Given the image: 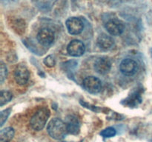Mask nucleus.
Returning a JSON list of instances; mask_svg holds the SVG:
<instances>
[{
	"instance_id": "1",
	"label": "nucleus",
	"mask_w": 152,
	"mask_h": 142,
	"mask_svg": "<svg viewBox=\"0 0 152 142\" xmlns=\"http://www.w3.org/2000/svg\"><path fill=\"white\" fill-rule=\"evenodd\" d=\"M47 131L49 135L56 140L63 139L68 133L65 122L57 118L50 120L48 124Z\"/></svg>"
},
{
	"instance_id": "2",
	"label": "nucleus",
	"mask_w": 152,
	"mask_h": 142,
	"mask_svg": "<svg viewBox=\"0 0 152 142\" xmlns=\"http://www.w3.org/2000/svg\"><path fill=\"white\" fill-rule=\"evenodd\" d=\"M50 116V111L46 108H42L39 109L32 116L30 121V125L33 130L36 131H40L42 130L47 123L48 119Z\"/></svg>"
},
{
	"instance_id": "3",
	"label": "nucleus",
	"mask_w": 152,
	"mask_h": 142,
	"mask_svg": "<svg viewBox=\"0 0 152 142\" xmlns=\"http://www.w3.org/2000/svg\"><path fill=\"white\" fill-rule=\"evenodd\" d=\"M83 87L88 93L96 94L102 90V81L95 76H88L83 80Z\"/></svg>"
},
{
	"instance_id": "4",
	"label": "nucleus",
	"mask_w": 152,
	"mask_h": 142,
	"mask_svg": "<svg viewBox=\"0 0 152 142\" xmlns=\"http://www.w3.org/2000/svg\"><path fill=\"white\" fill-rule=\"evenodd\" d=\"M37 38L39 44L47 47L53 44L55 39V34L54 32L50 28H44L39 31Z\"/></svg>"
},
{
	"instance_id": "5",
	"label": "nucleus",
	"mask_w": 152,
	"mask_h": 142,
	"mask_svg": "<svg viewBox=\"0 0 152 142\" xmlns=\"http://www.w3.org/2000/svg\"><path fill=\"white\" fill-rule=\"evenodd\" d=\"M105 28L111 35L120 36L124 31L125 24L120 19H112L105 23Z\"/></svg>"
},
{
	"instance_id": "6",
	"label": "nucleus",
	"mask_w": 152,
	"mask_h": 142,
	"mask_svg": "<svg viewBox=\"0 0 152 142\" xmlns=\"http://www.w3.org/2000/svg\"><path fill=\"white\" fill-rule=\"evenodd\" d=\"M67 29L71 35H78L83 32L84 29V24L81 19L77 17H71L67 19L66 22Z\"/></svg>"
},
{
	"instance_id": "7",
	"label": "nucleus",
	"mask_w": 152,
	"mask_h": 142,
	"mask_svg": "<svg viewBox=\"0 0 152 142\" xmlns=\"http://www.w3.org/2000/svg\"><path fill=\"white\" fill-rule=\"evenodd\" d=\"M29 70L26 65L20 64L16 67L14 71V78L16 83L19 85H24L29 80Z\"/></svg>"
},
{
	"instance_id": "8",
	"label": "nucleus",
	"mask_w": 152,
	"mask_h": 142,
	"mask_svg": "<svg viewBox=\"0 0 152 142\" xmlns=\"http://www.w3.org/2000/svg\"><path fill=\"white\" fill-rule=\"evenodd\" d=\"M120 70L123 75L131 76L137 72L138 64L133 59H126L120 63Z\"/></svg>"
},
{
	"instance_id": "9",
	"label": "nucleus",
	"mask_w": 152,
	"mask_h": 142,
	"mask_svg": "<svg viewBox=\"0 0 152 142\" xmlns=\"http://www.w3.org/2000/svg\"><path fill=\"white\" fill-rule=\"evenodd\" d=\"M85 50H86L85 44H83V41L77 39L72 40L67 47V51L68 54L74 57L83 56L85 53Z\"/></svg>"
},
{
	"instance_id": "10",
	"label": "nucleus",
	"mask_w": 152,
	"mask_h": 142,
	"mask_svg": "<svg viewBox=\"0 0 152 142\" xmlns=\"http://www.w3.org/2000/svg\"><path fill=\"white\" fill-rule=\"evenodd\" d=\"M111 68V62L108 57L102 56L94 62V69L99 74L105 75L110 71Z\"/></svg>"
},
{
	"instance_id": "11",
	"label": "nucleus",
	"mask_w": 152,
	"mask_h": 142,
	"mask_svg": "<svg viewBox=\"0 0 152 142\" xmlns=\"http://www.w3.org/2000/svg\"><path fill=\"white\" fill-rule=\"evenodd\" d=\"M65 124L67 126L68 133L72 135H77L80 133V125L78 119L74 115H68L66 118Z\"/></svg>"
},
{
	"instance_id": "12",
	"label": "nucleus",
	"mask_w": 152,
	"mask_h": 142,
	"mask_svg": "<svg viewBox=\"0 0 152 142\" xmlns=\"http://www.w3.org/2000/svg\"><path fill=\"white\" fill-rule=\"evenodd\" d=\"M97 45L102 50H109L114 45V40L110 36L105 33H102L98 36L96 40Z\"/></svg>"
},
{
	"instance_id": "13",
	"label": "nucleus",
	"mask_w": 152,
	"mask_h": 142,
	"mask_svg": "<svg viewBox=\"0 0 152 142\" xmlns=\"http://www.w3.org/2000/svg\"><path fill=\"white\" fill-rule=\"evenodd\" d=\"M14 136V130L12 127H6L0 132V142H10Z\"/></svg>"
},
{
	"instance_id": "14",
	"label": "nucleus",
	"mask_w": 152,
	"mask_h": 142,
	"mask_svg": "<svg viewBox=\"0 0 152 142\" xmlns=\"http://www.w3.org/2000/svg\"><path fill=\"white\" fill-rule=\"evenodd\" d=\"M13 95L10 92L7 90H2L1 92V97H0V106H2L4 104L8 103L11 100Z\"/></svg>"
},
{
	"instance_id": "15",
	"label": "nucleus",
	"mask_w": 152,
	"mask_h": 142,
	"mask_svg": "<svg viewBox=\"0 0 152 142\" xmlns=\"http://www.w3.org/2000/svg\"><path fill=\"white\" fill-rule=\"evenodd\" d=\"M117 134V131L113 127H107L105 130L101 131L100 135L104 138H111L114 137Z\"/></svg>"
},
{
	"instance_id": "16",
	"label": "nucleus",
	"mask_w": 152,
	"mask_h": 142,
	"mask_svg": "<svg viewBox=\"0 0 152 142\" xmlns=\"http://www.w3.org/2000/svg\"><path fill=\"white\" fill-rule=\"evenodd\" d=\"M44 64L48 67H53L56 64V59L53 55H49L44 59Z\"/></svg>"
},
{
	"instance_id": "17",
	"label": "nucleus",
	"mask_w": 152,
	"mask_h": 142,
	"mask_svg": "<svg viewBox=\"0 0 152 142\" xmlns=\"http://www.w3.org/2000/svg\"><path fill=\"white\" fill-rule=\"evenodd\" d=\"M10 111H11V109L8 108V109H6L1 112V117H0V120H1V121H0V126L1 127H2L3 124L6 121V120L7 119V118H8L9 115L10 113Z\"/></svg>"
},
{
	"instance_id": "18",
	"label": "nucleus",
	"mask_w": 152,
	"mask_h": 142,
	"mask_svg": "<svg viewBox=\"0 0 152 142\" xmlns=\"http://www.w3.org/2000/svg\"><path fill=\"white\" fill-rule=\"evenodd\" d=\"M7 67L4 65V63L1 62V67H0V81L1 83H3V81H4V79L7 77Z\"/></svg>"
},
{
	"instance_id": "19",
	"label": "nucleus",
	"mask_w": 152,
	"mask_h": 142,
	"mask_svg": "<svg viewBox=\"0 0 152 142\" xmlns=\"http://www.w3.org/2000/svg\"><path fill=\"white\" fill-rule=\"evenodd\" d=\"M151 56H152V49L151 50Z\"/></svg>"
},
{
	"instance_id": "20",
	"label": "nucleus",
	"mask_w": 152,
	"mask_h": 142,
	"mask_svg": "<svg viewBox=\"0 0 152 142\" xmlns=\"http://www.w3.org/2000/svg\"><path fill=\"white\" fill-rule=\"evenodd\" d=\"M62 142H65V141H62Z\"/></svg>"
}]
</instances>
